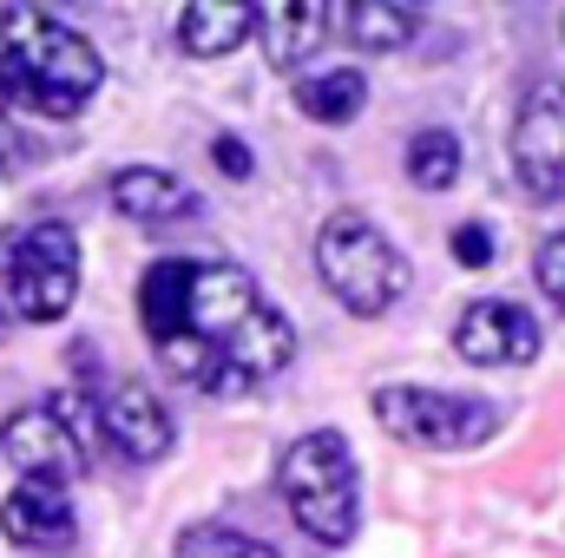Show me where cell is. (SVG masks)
<instances>
[{"label":"cell","mask_w":565,"mask_h":558,"mask_svg":"<svg viewBox=\"0 0 565 558\" xmlns=\"http://www.w3.org/2000/svg\"><path fill=\"white\" fill-rule=\"evenodd\" d=\"M329 20L349 33L355 53H402V46L422 33V13H408V7H395V0H362V7H342V13H329Z\"/></svg>","instance_id":"cell-16"},{"label":"cell","mask_w":565,"mask_h":558,"mask_svg":"<svg viewBox=\"0 0 565 558\" xmlns=\"http://www.w3.org/2000/svg\"><path fill=\"white\" fill-rule=\"evenodd\" d=\"M454 355L467 368H526L540 355V322L526 302H507V296H480L460 309L454 322Z\"/></svg>","instance_id":"cell-10"},{"label":"cell","mask_w":565,"mask_h":558,"mask_svg":"<svg viewBox=\"0 0 565 558\" xmlns=\"http://www.w3.org/2000/svg\"><path fill=\"white\" fill-rule=\"evenodd\" d=\"M106 86V60L86 33L40 7H7L0 13V93L7 106H26L40 119H73L86 99Z\"/></svg>","instance_id":"cell-2"},{"label":"cell","mask_w":565,"mask_h":558,"mask_svg":"<svg viewBox=\"0 0 565 558\" xmlns=\"http://www.w3.org/2000/svg\"><path fill=\"white\" fill-rule=\"evenodd\" d=\"M533 277H540V289H546V302H553V309H565V230H553V237L540 244Z\"/></svg>","instance_id":"cell-20"},{"label":"cell","mask_w":565,"mask_h":558,"mask_svg":"<svg viewBox=\"0 0 565 558\" xmlns=\"http://www.w3.org/2000/svg\"><path fill=\"white\" fill-rule=\"evenodd\" d=\"M99 440H106L126 466H151V460L171 453L178 420H171V408H164L145 382H119V388H106V401H99Z\"/></svg>","instance_id":"cell-11"},{"label":"cell","mask_w":565,"mask_h":558,"mask_svg":"<svg viewBox=\"0 0 565 558\" xmlns=\"http://www.w3.org/2000/svg\"><path fill=\"white\" fill-rule=\"evenodd\" d=\"M0 106H7V93H0Z\"/></svg>","instance_id":"cell-24"},{"label":"cell","mask_w":565,"mask_h":558,"mask_svg":"<svg viewBox=\"0 0 565 558\" xmlns=\"http://www.w3.org/2000/svg\"><path fill=\"white\" fill-rule=\"evenodd\" d=\"M289 362H296V322L282 315L277 302H257V315L217 348V362H211V375H204V395H217V401L257 395L264 382H277Z\"/></svg>","instance_id":"cell-7"},{"label":"cell","mask_w":565,"mask_h":558,"mask_svg":"<svg viewBox=\"0 0 565 558\" xmlns=\"http://www.w3.org/2000/svg\"><path fill=\"white\" fill-rule=\"evenodd\" d=\"M0 533L33 558H60L73 552L79 526H73V506H66V486H46V480H20L7 500H0Z\"/></svg>","instance_id":"cell-12"},{"label":"cell","mask_w":565,"mask_h":558,"mask_svg":"<svg viewBox=\"0 0 565 558\" xmlns=\"http://www.w3.org/2000/svg\"><path fill=\"white\" fill-rule=\"evenodd\" d=\"M362 106H369L362 66H329V73H316V79L296 86V112H302L309 126H349Z\"/></svg>","instance_id":"cell-17"},{"label":"cell","mask_w":565,"mask_h":558,"mask_svg":"<svg viewBox=\"0 0 565 558\" xmlns=\"http://www.w3.org/2000/svg\"><path fill=\"white\" fill-rule=\"evenodd\" d=\"M513 171L533 197H565V86L533 79L513 119Z\"/></svg>","instance_id":"cell-8"},{"label":"cell","mask_w":565,"mask_h":558,"mask_svg":"<svg viewBox=\"0 0 565 558\" xmlns=\"http://www.w3.org/2000/svg\"><path fill=\"white\" fill-rule=\"evenodd\" d=\"M329 7L322 0H277V7H264L257 13V40H264V60H270V73H296L322 40H329Z\"/></svg>","instance_id":"cell-14"},{"label":"cell","mask_w":565,"mask_h":558,"mask_svg":"<svg viewBox=\"0 0 565 558\" xmlns=\"http://www.w3.org/2000/svg\"><path fill=\"white\" fill-rule=\"evenodd\" d=\"M316 277L349 315H388L408 296V264L362 211H329L316 230Z\"/></svg>","instance_id":"cell-4"},{"label":"cell","mask_w":565,"mask_h":558,"mask_svg":"<svg viewBox=\"0 0 565 558\" xmlns=\"http://www.w3.org/2000/svg\"><path fill=\"white\" fill-rule=\"evenodd\" d=\"M559 33H565V20H559Z\"/></svg>","instance_id":"cell-25"},{"label":"cell","mask_w":565,"mask_h":558,"mask_svg":"<svg viewBox=\"0 0 565 558\" xmlns=\"http://www.w3.org/2000/svg\"><path fill=\"white\" fill-rule=\"evenodd\" d=\"M171 558H277V546L270 539H250L237 526H191V533H178Z\"/></svg>","instance_id":"cell-19"},{"label":"cell","mask_w":565,"mask_h":558,"mask_svg":"<svg viewBox=\"0 0 565 558\" xmlns=\"http://www.w3.org/2000/svg\"><path fill=\"white\" fill-rule=\"evenodd\" d=\"M113 211L158 230V224H191L204 204H198V191L184 178H171L158 164H126V171H113Z\"/></svg>","instance_id":"cell-13"},{"label":"cell","mask_w":565,"mask_h":558,"mask_svg":"<svg viewBox=\"0 0 565 558\" xmlns=\"http://www.w3.org/2000/svg\"><path fill=\"white\" fill-rule=\"evenodd\" d=\"M257 277L244 270V264H198V257H164V264H151L139 282V322L145 335H151V348H158V362L178 375V382H191V388H204V375H211V362H217V348L257 315Z\"/></svg>","instance_id":"cell-1"},{"label":"cell","mask_w":565,"mask_h":558,"mask_svg":"<svg viewBox=\"0 0 565 558\" xmlns=\"http://www.w3.org/2000/svg\"><path fill=\"white\" fill-rule=\"evenodd\" d=\"M0 289L20 322H60L79 296V237L60 217L0 237Z\"/></svg>","instance_id":"cell-5"},{"label":"cell","mask_w":565,"mask_h":558,"mask_svg":"<svg viewBox=\"0 0 565 558\" xmlns=\"http://www.w3.org/2000/svg\"><path fill=\"white\" fill-rule=\"evenodd\" d=\"M375 420L402 440V447H434V453H460V447H480L500 408L493 401H467V395H447V388H375Z\"/></svg>","instance_id":"cell-6"},{"label":"cell","mask_w":565,"mask_h":558,"mask_svg":"<svg viewBox=\"0 0 565 558\" xmlns=\"http://www.w3.org/2000/svg\"><path fill=\"white\" fill-rule=\"evenodd\" d=\"M211 158H217V171H224L231 184H244V178L257 171V158H250V144L237 139V132H217V139H211Z\"/></svg>","instance_id":"cell-22"},{"label":"cell","mask_w":565,"mask_h":558,"mask_svg":"<svg viewBox=\"0 0 565 558\" xmlns=\"http://www.w3.org/2000/svg\"><path fill=\"white\" fill-rule=\"evenodd\" d=\"M408 178L422 184V191H447L454 178H460V139L447 132V126H427L408 139Z\"/></svg>","instance_id":"cell-18"},{"label":"cell","mask_w":565,"mask_h":558,"mask_svg":"<svg viewBox=\"0 0 565 558\" xmlns=\"http://www.w3.org/2000/svg\"><path fill=\"white\" fill-rule=\"evenodd\" d=\"M0 453L20 466V480H46V486H73L86 473V460H93L86 440L53 415L46 401L13 408V415L0 420Z\"/></svg>","instance_id":"cell-9"},{"label":"cell","mask_w":565,"mask_h":558,"mask_svg":"<svg viewBox=\"0 0 565 558\" xmlns=\"http://www.w3.org/2000/svg\"><path fill=\"white\" fill-rule=\"evenodd\" d=\"M447 244H454V257H460L467 270H487V264H493V230H487V224H454Z\"/></svg>","instance_id":"cell-21"},{"label":"cell","mask_w":565,"mask_h":558,"mask_svg":"<svg viewBox=\"0 0 565 558\" xmlns=\"http://www.w3.org/2000/svg\"><path fill=\"white\" fill-rule=\"evenodd\" d=\"M7 335H13V309L0 302V342H7Z\"/></svg>","instance_id":"cell-23"},{"label":"cell","mask_w":565,"mask_h":558,"mask_svg":"<svg viewBox=\"0 0 565 558\" xmlns=\"http://www.w3.org/2000/svg\"><path fill=\"white\" fill-rule=\"evenodd\" d=\"M250 33H257V7H244V0H191L178 13V46L191 60H224Z\"/></svg>","instance_id":"cell-15"},{"label":"cell","mask_w":565,"mask_h":558,"mask_svg":"<svg viewBox=\"0 0 565 558\" xmlns=\"http://www.w3.org/2000/svg\"><path fill=\"white\" fill-rule=\"evenodd\" d=\"M282 506L289 519L316 539V546H349L362 526V480H355V453L335 427H316L302 440H289L277 466Z\"/></svg>","instance_id":"cell-3"}]
</instances>
